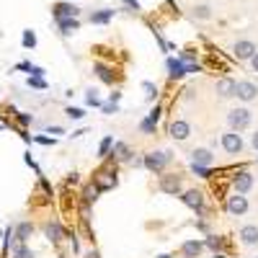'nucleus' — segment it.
Wrapping results in <instances>:
<instances>
[{"label":"nucleus","instance_id":"7c9ffc66","mask_svg":"<svg viewBox=\"0 0 258 258\" xmlns=\"http://www.w3.org/2000/svg\"><path fill=\"white\" fill-rule=\"evenodd\" d=\"M24 47H26V49H34V47H36V36H34V31H24Z\"/></svg>","mask_w":258,"mask_h":258},{"label":"nucleus","instance_id":"7ed1b4c3","mask_svg":"<svg viewBox=\"0 0 258 258\" xmlns=\"http://www.w3.org/2000/svg\"><path fill=\"white\" fill-rule=\"evenodd\" d=\"M227 214H232V217H243V214L248 212V199H245V194H235V197L227 199L225 204Z\"/></svg>","mask_w":258,"mask_h":258},{"label":"nucleus","instance_id":"412c9836","mask_svg":"<svg viewBox=\"0 0 258 258\" xmlns=\"http://www.w3.org/2000/svg\"><path fill=\"white\" fill-rule=\"evenodd\" d=\"M191 13H194V18H199V21L212 18V8H209V6H204V3H202V6H194V11H191Z\"/></svg>","mask_w":258,"mask_h":258},{"label":"nucleus","instance_id":"a211bd4d","mask_svg":"<svg viewBox=\"0 0 258 258\" xmlns=\"http://www.w3.org/2000/svg\"><path fill=\"white\" fill-rule=\"evenodd\" d=\"M31 232H34L31 222H21V225L16 227V240H18V243H24V240H29V238H31Z\"/></svg>","mask_w":258,"mask_h":258},{"label":"nucleus","instance_id":"b1692460","mask_svg":"<svg viewBox=\"0 0 258 258\" xmlns=\"http://www.w3.org/2000/svg\"><path fill=\"white\" fill-rule=\"evenodd\" d=\"M126 155H129V147H126L124 142H116V145H114V158H119V160H124Z\"/></svg>","mask_w":258,"mask_h":258},{"label":"nucleus","instance_id":"aec40b11","mask_svg":"<svg viewBox=\"0 0 258 258\" xmlns=\"http://www.w3.org/2000/svg\"><path fill=\"white\" fill-rule=\"evenodd\" d=\"M111 16H114V11H96V13H91V24H109Z\"/></svg>","mask_w":258,"mask_h":258},{"label":"nucleus","instance_id":"ddd939ff","mask_svg":"<svg viewBox=\"0 0 258 258\" xmlns=\"http://www.w3.org/2000/svg\"><path fill=\"white\" fill-rule=\"evenodd\" d=\"M52 13H54V18L59 21V18H78V8L73 6V3H57L54 8H52Z\"/></svg>","mask_w":258,"mask_h":258},{"label":"nucleus","instance_id":"393cba45","mask_svg":"<svg viewBox=\"0 0 258 258\" xmlns=\"http://www.w3.org/2000/svg\"><path fill=\"white\" fill-rule=\"evenodd\" d=\"M222 243H225L222 238H217V235H209V238H207V243H204V245H209V248H212L214 253H217V250L222 248Z\"/></svg>","mask_w":258,"mask_h":258},{"label":"nucleus","instance_id":"473e14b6","mask_svg":"<svg viewBox=\"0 0 258 258\" xmlns=\"http://www.w3.org/2000/svg\"><path fill=\"white\" fill-rule=\"evenodd\" d=\"M29 85H31V88H47V83L41 80V78H36V75L29 78Z\"/></svg>","mask_w":258,"mask_h":258},{"label":"nucleus","instance_id":"72a5a7b5","mask_svg":"<svg viewBox=\"0 0 258 258\" xmlns=\"http://www.w3.org/2000/svg\"><path fill=\"white\" fill-rule=\"evenodd\" d=\"M98 191H101V188H85V202H93Z\"/></svg>","mask_w":258,"mask_h":258},{"label":"nucleus","instance_id":"423d86ee","mask_svg":"<svg viewBox=\"0 0 258 258\" xmlns=\"http://www.w3.org/2000/svg\"><path fill=\"white\" fill-rule=\"evenodd\" d=\"M255 52H258V49H255V44H253V41H248V39L235 41V47H232V54L238 57V59H250Z\"/></svg>","mask_w":258,"mask_h":258},{"label":"nucleus","instance_id":"20e7f679","mask_svg":"<svg viewBox=\"0 0 258 258\" xmlns=\"http://www.w3.org/2000/svg\"><path fill=\"white\" fill-rule=\"evenodd\" d=\"M222 147H225V153H230V155H238L240 150H243V137L235 132H227V135H222Z\"/></svg>","mask_w":258,"mask_h":258},{"label":"nucleus","instance_id":"c85d7f7f","mask_svg":"<svg viewBox=\"0 0 258 258\" xmlns=\"http://www.w3.org/2000/svg\"><path fill=\"white\" fill-rule=\"evenodd\" d=\"M85 103H88V106H101V98H98V91H88V93H85Z\"/></svg>","mask_w":258,"mask_h":258},{"label":"nucleus","instance_id":"6e6552de","mask_svg":"<svg viewBox=\"0 0 258 258\" xmlns=\"http://www.w3.org/2000/svg\"><path fill=\"white\" fill-rule=\"evenodd\" d=\"M238 98L240 101H255L258 98V85L255 83H250V80H240L238 83Z\"/></svg>","mask_w":258,"mask_h":258},{"label":"nucleus","instance_id":"58836bf2","mask_svg":"<svg viewBox=\"0 0 258 258\" xmlns=\"http://www.w3.org/2000/svg\"><path fill=\"white\" fill-rule=\"evenodd\" d=\"M121 3H126L132 11H137V8H140V6H137V0H121Z\"/></svg>","mask_w":258,"mask_h":258},{"label":"nucleus","instance_id":"c03bdc74","mask_svg":"<svg viewBox=\"0 0 258 258\" xmlns=\"http://www.w3.org/2000/svg\"><path fill=\"white\" fill-rule=\"evenodd\" d=\"M158 258H173V255H168V253H163V255H158Z\"/></svg>","mask_w":258,"mask_h":258},{"label":"nucleus","instance_id":"4c0bfd02","mask_svg":"<svg viewBox=\"0 0 258 258\" xmlns=\"http://www.w3.org/2000/svg\"><path fill=\"white\" fill-rule=\"evenodd\" d=\"M250 68H253V70H255V73H258V52H255V54H253V57H250Z\"/></svg>","mask_w":258,"mask_h":258},{"label":"nucleus","instance_id":"a878e982","mask_svg":"<svg viewBox=\"0 0 258 258\" xmlns=\"http://www.w3.org/2000/svg\"><path fill=\"white\" fill-rule=\"evenodd\" d=\"M13 258H34V253L26 245H18V248H13Z\"/></svg>","mask_w":258,"mask_h":258},{"label":"nucleus","instance_id":"c9c22d12","mask_svg":"<svg viewBox=\"0 0 258 258\" xmlns=\"http://www.w3.org/2000/svg\"><path fill=\"white\" fill-rule=\"evenodd\" d=\"M160 114H163V111H160V106H155V109H153V111H150L147 116H150V119H153V121H158V119H160Z\"/></svg>","mask_w":258,"mask_h":258},{"label":"nucleus","instance_id":"c756f323","mask_svg":"<svg viewBox=\"0 0 258 258\" xmlns=\"http://www.w3.org/2000/svg\"><path fill=\"white\" fill-rule=\"evenodd\" d=\"M191 170L197 176H202V178H209V165H197V163H191Z\"/></svg>","mask_w":258,"mask_h":258},{"label":"nucleus","instance_id":"dca6fc26","mask_svg":"<svg viewBox=\"0 0 258 258\" xmlns=\"http://www.w3.org/2000/svg\"><path fill=\"white\" fill-rule=\"evenodd\" d=\"M240 240H243V245H255L258 243V227L255 225H245L240 230Z\"/></svg>","mask_w":258,"mask_h":258},{"label":"nucleus","instance_id":"2f4dec72","mask_svg":"<svg viewBox=\"0 0 258 258\" xmlns=\"http://www.w3.org/2000/svg\"><path fill=\"white\" fill-rule=\"evenodd\" d=\"M64 114H68L70 119H83V116H85V111H83V109H75V106H70V109L64 111Z\"/></svg>","mask_w":258,"mask_h":258},{"label":"nucleus","instance_id":"5701e85b","mask_svg":"<svg viewBox=\"0 0 258 258\" xmlns=\"http://www.w3.org/2000/svg\"><path fill=\"white\" fill-rule=\"evenodd\" d=\"M142 88H145V96H147V101H155V96H158V88L150 80H145L142 83Z\"/></svg>","mask_w":258,"mask_h":258},{"label":"nucleus","instance_id":"0eeeda50","mask_svg":"<svg viewBox=\"0 0 258 258\" xmlns=\"http://www.w3.org/2000/svg\"><path fill=\"white\" fill-rule=\"evenodd\" d=\"M232 188H235V194H248L253 188V173H248V170L238 173L232 178Z\"/></svg>","mask_w":258,"mask_h":258},{"label":"nucleus","instance_id":"cd10ccee","mask_svg":"<svg viewBox=\"0 0 258 258\" xmlns=\"http://www.w3.org/2000/svg\"><path fill=\"white\" fill-rule=\"evenodd\" d=\"M111 145H114L111 137H103V142H101V147H98V155L106 158V155H109V150H111Z\"/></svg>","mask_w":258,"mask_h":258},{"label":"nucleus","instance_id":"f03ea898","mask_svg":"<svg viewBox=\"0 0 258 258\" xmlns=\"http://www.w3.org/2000/svg\"><path fill=\"white\" fill-rule=\"evenodd\" d=\"M168 160H170V153H147L145 155V168L147 170H153V173H160V170L168 165Z\"/></svg>","mask_w":258,"mask_h":258},{"label":"nucleus","instance_id":"1a4fd4ad","mask_svg":"<svg viewBox=\"0 0 258 258\" xmlns=\"http://www.w3.org/2000/svg\"><path fill=\"white\" fill-rule=\"evenodd\" d=\"M170 137L173 140H178V142H183V140H188V135H191V126H188V121H183V119H176L173 124H170Z\"/></svg>","mask_w":258,"mask_h":258},{"label":"nucleus","instance_id":"4468645a","mask_svg":"<svg viewBox=\"0 0 258 258\" xmlns=\"http://www.w3.org/2000/svg\"><path fill=\"white\" fill-rule=\"evenodd\" d=\"M191 163H197V165H212L214 163V155L209 153L207 147H197V150H191Z\"/></svg>","mask_w":258,"mask_h":258},{"label":"nucleus","instance_id":"f3484780","mask_svg":"<svg viewBox=\"0 0 258 258\" xmlns=\"http://www.w3.org/2000/svg\"><path fill=\"white\" fill-rule=\"evenodd\" d=\"M57 26H59V31L68 36V34H73V31H78L80 29V24H78V18H59L57 21Z\"/></svg>","mask_w":258,"mask_h":258},{"label":"nucleus","instance_id":"bb28decb","mask_svg":"<svg viewBox=\"0 0 258 258\" xmlns=\"http://www.w3.org/2000/svg\"><path fill=\"white\" fill-rule=\"evenodd\" d=\"M155 124H158V121H153V119L147 116V119H145V121L140 124V129H142L145 135H155Z\"/></svg>","mask_w":258,"mask_h":258},{"label":"nucleus","instance_id":"f8f14e48","mask_svg":"<svg viewBox=\"0 0 258 258\" xmlns=\"http://www.w3.org/2000/svg\"><path fill=\"white\" fill-rule=\"evenodd\" d=\"M183 75H186V64H183V59H181V57H178V59H176V57H170V59H168V78H170V80H181Z\"/></svg>","mask_w":258,"mask_h":258},{"label":"nucleus","instance_id":"6ab92c4d","mask_svg":"<svg viewBox=\"0 0 258 258\" xmlns=\"http://www.w3.org/2000/svg\"><path fill=\"white\" fill-rule=\"evenodd\" d=\"M93 73H96L106 85H111V83H114V75H111V70L106 68V64H93Z\"/></svg>","mask_w":258,"mask_h":258},{"label":"nucleus","instance_id":"2eb2a0df","mask_svg":"<svg viewBox=\"0 0 258 258\" xmlns=\"http://www.w3.org/2000/svg\"><path fill=\"white\" fill-rule=\"evenodd\" d=\"M181 250H183L186 258H199V253L204 250V243H202V240H186V243L181 245Z\"/></svg>","mask_w":258,"mask_h":258},{"label":"nucleus","instance_id":"39448f33","mask_svg":"<svg viewBox=\"0 0 258 258\" xmlns=\"http://www.w3.org/2000/svg\"><path fill=\"white\" fill-rule=\"evenodd\" d=\"M214 93H217L220 98H232V96H238V83H235L232 78H222V80H217V85H214Z\"/></svg>","mask_w":258,"mask_h":258},{"label":"nucleus","instance_id":"e433bc0d","mask_svg":"<svg viewBox=\"0 0 258 258\" xmlns=\"http://www.w3.org/2000/svg\"><path fill=\"white\" fill-rule=\"evenodd\" d=\"M36 142H39V145H54L52 137H36Z\"/></svg>","mask_w":258,"mask_h":258},{"label":"nucleus","instance_id":"f704fd0d","mask_svg":"<svg viewBox=\"0 0 258 258\" xmlns=\"http://www.w3.org/2000/svg\"><path fill=\"white\" fill-rule=\"evenodd\" d=\"M103 111L106 114H116V101H109V103L103 106Z\"/></svg>","mask_w":258,"mask_h":258},{"label":"nucleus","instance_id":"37998d69","mask_svg":"<svg viewBox=\"0 0 258 258\" xmlns=\"http://www.w3.org/2000/svg\"><path fill=\"white\" fill-rule=\"evenodd\" d=\"M49 135H62V126H49Z\"/></svg>","mask_w":258,"mask_h":258},{"label":"nucleus","instance_id":"4be33fe9","mask_svg":"<svg viewBox=\"0 0 258 258\" xmlns=\"http://www.w3.org/2000/svg\"><path fill=\"white\" fill-rule=\"evenodd\" d=\"M47 238H49L52 243H57V240H62V227H59L57 222H52V225H47Z\"/></svg>","mask_w":258,"mask_h":258},{"label":"nucleus","instance_id":"f257e3e1","mask_svg":"<svg viewBox=\"0 0 258 258\" xmlns=\"http://www.w3.org/2000/svg\"><path fill=\"white\" fill-rule=\"evenodd\" d=\"M250 121H253V114L248 111V109H232L230 114H227V124H230V129H235V132H243V129H248L250 126Z\"/></svg>","mask_w":258,"mask_h":258},{"label":"nucleus","instance_id":"a18cd8bd","mask_svg":"<svg viewBox=\"0 0 258 258\" xmlns=\"http://www.w3.org/2000/svg\"><path fill=\"white\" fill-rule=\"evenodd\" d=\"M88 258H98V253H96V250H93V253H91V255H88Z\"/></svg>","mask_w":258,"mask_h":258},{"label":"nucleus","instance_id":"a19ab883","mask_svg":"<svg viewBox=\"0 0 258 258\" xmlns=\"http://www.w3.org/2000/svg\"><path fill=\"white\" fill-rule=\"evenodd\" d=\"M250 145H253V150H255V153H258V132L250 137Z\"/></svg>","mask_w":258,"mask_h":258},{"label":"nucleus","instance_id":"9d476101","mask_svg":"<svg viewBox=\"0 0 258 258\" xmlns=\"http://www.w3.org/2000/svg\"><path fill=\"white\" fill-rule=\"evenodd\" d=\"M181 202L188 207V209H202V204H204V194L202 191H197V188H191V191H183V197H181Z\"/></svg>","mask_w":258,"mask_h":258},{"label":"nucleus","instance_id":"9b49d317","mask_svg":"<svg viewBox=\"0 0 258 258\" xmlns=\"http://www.w3.org/2000/svg\"><path fill=\"white\" fill-rule=\"evenodd\" d=\"M160 191L170 194V197L181 194V178L178 176H160Z\"/></svg>","mask_w":258,"mask_h":258},{"label":"nucleus","instance_id":"ea45409f","mask_svg":"<svg viewBox=\"0 0 258 258\" xmlns=\"http://www.w3.org/2000/svg\"><path fill=\"white\" fill-rule=\"evenodd\" d=\"M31 75H36V78H41V75H44V70H41V68H34V64H31Z\"/></svg>","mask_w":258,"mask_h":258},{"label":"nucleus","instance_id":"79ce46f5","mask_svg":"<svg viewBox=\"0 0 258 258\" xmlns=\"http://www.w3.org/2000/svg\"><path fill=\"white\" fill-rule=\"evenodd\" d=\"M18 121H21V124H29V121H31V116H29V114H21V116H18Z\"/></svg>","mask_w":258,"mask_h":258}]
</instances>
